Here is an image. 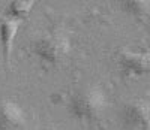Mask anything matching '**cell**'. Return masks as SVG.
<instances>
[{"mask_svg":"<svg viewBox=\"0 0 150 130\" xmlns=\"http://www.w3.org/2000/svg\"><path fill=\"white\" fill-rule=\"evenodd\" d=\"M108 105L105 91L98 85H87L77 90L68 100V111L75 120L92 123L104 115Z\"/></svg>","mask_w":150,"mask_h":130,"instance_id":"obj_1","label":"cell"},{"mask_svg":"<svg viewBox=\"0 0 150 130\" xmlns=\"http://www.w3.org/2000/svg\"><path fill=\"white\" fill-rule=\"evenodd\" d=\"M32 49L33 54L41 61L50 66H57L63 63L71 54L72 44L69 33L62 27L51 29L36 39Z\"/></svg>","mask_w":150,"mask_h":130,"instance_id":"obj_2","label":"cell"},{"mask_svg":"<svg viewBox=\"0 0 150 130\" xmlns=\"http://www.w3.org/2000/svg\"><path fill=\"white\" fill-rule=\"evenodd\" d=\"M122 121L131 130H150V100L134 99L125 105Z\"/></svg>","mask_w":150,"mask_h":130,"instance_id":"obj_3","label":"cell"},{"mask_svg":"<svg viewBox=\"0 0 150 130\" xmlns=\"http://www.w3.org/2000/svg\"><path fill=\"white\" fill-rule=\"evenodd\" d=\"M119 69L129 78L150 75V48L141 51H123L119 56Z\"/></svg>","mask_w":150,"mask_h":130,"instance_id":"obj_4","label":"cell"},{"mask_svg":"<svg viewBox=\"0 0 150 130\" xmlns=\"http://www.w3.org/2000/svg\"><path fill=\"white\" fill-rule=\"evenodd\" d=\"M24 124H26V112L17 102H0V130H18Z\"/></svg>","mask_w":150,"mask_h":130,"instance_id":"obj_5","label":"cell"},{"mask_svg":"<svg viewBox=\"0 0 150 130\" xmlns=\"http://www.w3.org/2000/svg\"><path fill=\"white\" fill-rule=\"evenodd\" d=\"M21 22H23L21 20L6 17V15L0 21V42H2V49H3V54H5L6 60H9V57L12 54L14 42H15V37L20 32Z\"/></svg>","mask_w":150,"mask_h":130,"instance_id":"obj_6","label":"cell"},{"mask_svg":"<svg viewBox=\"0 0 150 130\" xmlns=\"http://www.w3.org/2000/svg\"><path fill=\"white\" fill-rule=\"evenodd\" d=\"M36 0H12L6 9V17H12L17 20H24L32 12Z\"/></svg>","mask_w":150,"mask_h":130,"instance_id":"obj_7","label":"cell"},{"mask_svg":"<svg viewBox=\"0 0 150 130\" xmlns=\"http://www.w3.org/2000/svg\"><path fill=\"white\" fill-rule=\"evenodd\" d=\"M122 8L132 17L143 18L150 14V0H122Z\"/></svg>","mask_w":150,"mask_h":130,"instance_id":"obj_8","label":"cell"}]
</instances>
